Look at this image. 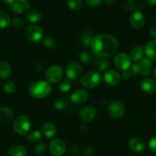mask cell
Returning <instances> with one entry per match:
<instances>
[{"instance_id": "obj_1", "label": "cell", "mask_w": 156, "mask_h": 156, "mask_svg": "<svg viewBox=\"0 0 156 156\" xmlns=\"http://www.w3.org/2000/svg\"><path fill=\"white\" fill-rule=\"evenodd\" d=\"M119 47L118 41L112 36L100 34L94 36L90 44L93 53L98 58H107L116 51Z\"/></svg>"}, {"instance_id": "obj_2", "label": "cell", "mask_w": 156, "mask_h": 156, "mask_svg": "<svg viewBox=\"0 0 156 156\" xmlns=\"http://www.w3.org/2000/svg\"><path fill=\"white\" fill-rule=\"evenodd\" d=\"M51 84L46 80L35 81L30 86L29 94L36 99H42L48 97L51 92Z\"/></svg>"}, {"instance_id": "obj_3", "label": "cell", "mask_w": 156, "mask_h": 156, "mask_svg": "<svg viewBox=\"0 0 156 156\" xmlns=\"http://www.w3.org/2000/svg\"><path fill=\"white\" fill-rule=\"evenodd\" d=\"M102 82V76L100 72L90 71L80 78V83L86 89L97 87Z\"/></svg>"}, {"instance_id": "obj_4", "label": "cell", "mask_w": 156, "mask_h": 156, "mask_svg": "<svg viewBox=\"0 0 156 156\" xmlns=\"http://www.w3.org/2000/svg\"><path fill=\"white\" fill-rule=\"evenodd\" d=\"M15 132L19 136H26L31 129V122L28 116L25 115H20L16 117L13 123Z\"/></svg>"}, {"instance_id": "obj_5", "label": "cell", "mask_w": 156, "mask_h": 156, "mask_svg": "<svg viewBox=\"0 0 156 156\" xmlns=\"http://www.w3.org/2000/svg\"><path fill=\"white\" fill-rule=\"evenodd\" d=\"M113 64L118 70H126L129 69L132 65V60L129 55L124 52H120L115 55L113 58Z\"/></svg>"}, {"instance_id": "obj_6", "label": "cell", "mask_w": 156, "mask_h": 156, "mask_svg": "<svg viewBox=\"0 0 156 156\" xmlns=\"http://www.w3.org/2000/svg\"><path fill=\"white\" fill-rule=\"evenodd\" d=\"M25 37L31 42H38L42 39L44 31L41 27L35 25H29L25 31Z\"/></svg>"}, {"instance_id": "obj_7", "label": "cell", "mask_w": 156, "mask_h": 156, "mask_svg": "<svg viewBox=\"0 0 156 156\" xmlns=\"http://www.w3.org/2000/svg\"><path fill=\"white\" fill-rule=\"evenodd\" d=\"M82 73H83V69L81 66L76 62L69 63L66 67V76L70 81L78 80L81 76Z\"/></svg>"}, {"instance_id": "obj_8", "label": "cell", "mask_w": 156, "mask_h": 156, "mask_svg": "<svg viewBox=\"0 0 156 156\" xmlns=\"http://www.w3.org/2000/svg\"><path fill=\"white\" fill-rule=\"evenodd\" d=\"M64 76V71L59 65H51L46 71V78L50 83H58Z\"/></svg>"}, {"instance_id": "obj_9", "label": "cell", "mask_w": 156, "mask_h": 156, "mask_svg": "<svg viewBox=\"0 0 156 156\" xmlns=\"http://www.w3.org/2000/svg\"><path fill=\"white\" fill-rule=\"evenodd\" d=\"M108 112L114 119H120L125 113V106L120 101L113 100L108 106Z\"/></svg>"}, {"instance_id": "obj_10", "label": "cell", "mask_w": 156, "mask_h": 156, "mask_svg": "<svg viewBox=\"0 0 156 156\" xmlns=\"http://www.w3.org/2000/svg\"><path fill=\"white\" fill-rule=\"evenodd\" d=\"M103 80L105 83L109 86H117L120 83L122 80V76L116 70H108L104 73Z\"/></svg>"}, {"instance_id": "obj_11", "label": "cell", "mask_w": 156, "mask_h": 156, "mask_svg": "<svg viewBox=\"0 0 156 156\" xmlns=\"http://www.w3.org/2000/svg\"><path fill=\"white\" fill-rule=\"evenodd\" d=\"M49 150L53 156H63L66 152V145L62 139H54L51 142Z\"/></svg>"}, {"instance_id": "obj_12", "label": "cell", "mask_w": 156, "mask_h": 156, "mask_svg": "<svg viewBox=\"0 0 156 156\" xmlns=\"http://www.w3.org/2000/svg\"><path fill=\"white\" fill-rule=\"evenodd\" d=\"M136 64L139 75L148 76L151 73V70H152V63L149 58H142Z\"/></svg>"}, {"instance_id": "obj_13", "label": "cell", "mask_w": 156, "mask_h": 156, "mask_svg": "<svg viewBox=\"0 0 156 156\" xmlns=\"http://www.w3.org/2000/svg\"><path fill=\"white\" fill-rule=\"evenodd\" d=\"M89 99V94L83 89H77L70 95V101L75 104H83Z\"/></svg>"}, {"instance_id": "obj_14", "label": "cell", "mask_w": 156, "mask_h": 156, "mask_svg": "<svg viewBox=\"0 0 156 156\" xmlns=\"http://www.w3.org/2000/svg\"><path fill=\"white\" fill-rule=\"evenodd\" d=\"M97 115V109L93 106H86L80 109L79 116L83 122H90Z\"/></svg>"}, {"instance_id": "obj_15", "label": "cell", "mask_w": 156, "mask_h": 156, "mask_svg": "<svg viewBox=\"0 0 156 156\" xmlns=\"http://www.w3.org/2000/svg\"><path fill=\"white\" fill-rule=\"evenodd\" d=\"M128 145L130 150L136 153L142 152L145 148V141L140 137H133L130 139Z\"/></svg>"}, {"instance_id": "obj_16", "label": "cell", "mask_w": 156, "mask_h": 156, "mask_svg": "<svg viewBox=\"0 0 156 156\" xmlns=\"http://www.w3.org/2000/svg\"><path fill=\"white\" fill-rule=\"evenodd\" d=\"M129 22L132 27L138 29V28H142L145 24V16L140 12H135L130 16Z\"/></svg>"}, {"instance_id": "obj_17", "label": "cell", "mask_w": 156, "mask_h": 156, "mask_svg": "<svg viewBox=\"0 0 156 156\" xmlns=\"http://www.w3.org/2000/svg\"><path fill=\"white\" fill-rule=\"evenodd\" d=\"M140 87L143 92L154 94L156 92V81L150 78H145L141 81Z\"/></svg>"}, {"instance_id": "obj_18", "label": "cell", "mask_w": 156, "mask_h": 156, "mask_svg": "<svg viewBox=\"0 0 156 156\" xmlns=\"http://www.w3.org/2000/svg\"><path fill=\"white\" fill-rule=\"evenodd\" d=\"M13 118V112L8 107L0 108V125L9 123Z\"/></svg>"}, {"instance_id": "obj_19", "label": "cell", "mask_w": 156, "mask_h": 156, "mask_svg": "<svg viewBox=\"0 0 156 156\" xmlns=\"http://www.w3.org/2000/svg\"><path fill=\"white\" fill-rule=\"evenodd\" d=\"M8 156H26L27 149L22 145H14L9 148L7 151Z\"/></svg>"}, {"instance_id": "obj_20", "label": "cell", "mask_w": 156, "mask_h": 156, "mask_svg": "<svg viewBox=\"0 0 156 156\" xmlns=\"http://www.w3.org/2000/svg\"><path fill=\"white\" fill-rule=\"evenodd\" d=\"M147 58L150 60L156 61V40L150 41L145 44L144 48Z\"/></svg>"}, {"instance_id": "obj_21", "label": "cell", "mask_w": 156, "mask_h": 156, "mask_svg": "<svg viewBox=\"0 0 156 156\" xmlns=\"http://www.w3.org/2000/svg\"><path fill=\"white\" fill-rule=\"evenodd\" d=\"M12 74V68L9 64L5 61H0V79H8Z\"/></svg>"}, {"instance_id": "obj_22", "label": "cell", "mask_w": 156, "mask_h": 156, "mask_svg": "<svg viewBox=\"0 0 156 156\" xmlns=\"http://www.w3.org/2000/svg\"><path fill=\"white\" fill-rule=\"evenodd\" d=\"M41 13L37 9H30L26 13V19L30 23H37L41 21Z\"/></svg>"}, {"instance_id": "obj_23", "label": "cell", "mask_w": 156, "mask_h": 156, "mask_svg": "<svg viewBox=\"0 0 156 156\" xmlns=\"http://www.w3.org/2000/svg\"><path fill=\"white\" fill-rule=\"evenodd\" d=\"M144 55V49L142 46H137V47L133 48L130 51L129 57L131 58L132 61L134 62H138L140 61L142 58H143Z\"/></svg>"}, {"instance_id": "obj_24", "label": "cell", "mask_w": 156, "mask_h": 156, "mask_svg": "<svg viewBox=\"0 0 156 156\" xmlns=\"http://www.w3.org/2000/svg\"><path fill=\"white\" fill-rule=\"evenodd\" d=\"M57 129L54 124L48 122L45 123L42 127V133L46 138H52L56 135Z\"/></svg>"}, {"instance_id": "obj_25", "label": "cell", "mask_w": 156, "mask_h": 156, "mask_svg": "<svg viewBox=\"0 0 156 156\" xmlns=\"http://www.w3.org/2000/svg\"><path fill=\"white\" fill-rule=\"evenodd\" d=\"M109 66V62L105 58H98L96 60V67L98 72H106L108 70Z\"/></svg>"}, {"instance_id": "obj_26", "label": "cell", "mask_w": 156, "mask_h": 156, "mask_svg": "<svg viewBox=\"0 0 156 156\" xmlns=\"http://www.w3.org/2000/svg\"><path fill=\"white\" fill-rule=\"evenodd\" d=\"M9 8L12 12L17 15L22 14L25 11L23 7V2L20 1V0H16L11 5H9Z\"/></svg>"}, {"instance_id": "obj_27", "label": "cell", "mask_w": 156, "mask_h": 156, "mask_svg": "<svg viewBox=\"0 0 156 156\" xmlns=\"http://www.w3.org/2000/svg\"><path fill=\"white\" fill-rule=\"evenodd\" d=\"M69 105L68 100L66 98H58L55 100L53 103V106L57 109V110H64L67 109Z\"/></svg>"}, {"instance_id": "obj_28", "label": "cell", "mask_w": 156, "mask_h": 156, "mask_svg": "<svg viewBox=\"0 0 156 156\" xmlns=\"http://www.w3.org/2000/svg\"><path fill=\"white\" fill-rule=\"evenodd\" d=\"M66 2L67 6L73 11H80L83 7L82 0H67Z\"/></svg>"}, {"instance_id": "obj_29", "label": "cell", "mask_w": 156, "mask_h": 156, "mask_svg": "<svg viewBox=\"0 0 156 156\" xmlns=\"http://www.w3.org/2000/svg\"><path fill=\"white\" fill-rule=\"evenodd\" d=\"M146 0H128V4L130 8L135 10H140L144 8Z\"/></svg>"}, {"instance_id": "obj_30", "label": "cell", "mask_w": 156, "mask_h": 156, "mask_svg": "<svg viewBox=\"0 0 156 156\" xmlns=\"http://www.w3.org/2000/svg\"><path fill=\"white\" fill-rule=\"evenodd\" d=\"M11 24V19L6 12H0V28H5Z\"/></svg>"}, {"instance_id": "obj_31", "label": "cell", "mask_w": 156, "mask_h": 156, "mask_svg": "<svg viewBox=\"0 0 156 156\" xmlns=\"http://www.w3.org/2000/svg\"><path fill=\"white\" fill-rule=\"evenodd\" d=\"M71 87V81L68 79H66V80L60 82L59 85H58V89L61 93H67L70 90Z\"/></svg>"}, {"instance_id": "obj_32", "label": "cell", "mask_w": 156, "mask_h": 156, "mask_svg": "<svg viewBox=\"0 0 156 156\" xmlns=\"http://www.w3.org/2000/svg\"><path fill=\"white\" fill-rule=\"evenodd\" d=\"M42 139V135L41 132L37 130H34V131L29 133L28 136V141L31 142H39Z\"/></svg>"}, {"instance_id": "obj_33", "label": "cell", "mask_w": 156, "mask_h": 156, "mask_svg": "<svg viewBox=\"0 0 156 156\" xmlns=\"http://www.w3.org/2000/svg\"><path fill=\"white\" fill-rule=\"evenodd\" d=\"M16 89H17V86L12 80H8L3 84V90L7 94H13V93L16 92Z\"/></svg>"}, {"instance_id": "obj_34", "label": "cell", "mask_w": 156, "mask_h": 156, "mask_svg": "<svg viewBox=\"0 0 156 156\" xmlns=\"http://www.w3.org/2000/svg\"><path fill=\"white\" fill-rule=\"evenodd\" d=\"M92 36L91 34L89 31H84L81 37V42L83 46H85L86 48H90V47L91 41H92Z\"/></svg>"}, {"instance_id": "obj_35", "label": "cell", "mask_w": 156, "mask_h": 156, "mask_svg": "<svg viewBox=\"0 0 156 156\" xmlns=\"http://www.w3.org/2000/svg\"><path fill=\"white\" fill-rule=\"evenodd\" d=\"M43 44H44V47L48 49H53L56 47V41L53 37H50V36H46L43 39Z\"/></svg>"}, {"instance_id": "obj_36", "label": "cell", "mask_w": 156, "mask_h": 156, "mask_svg": "<svg viewBox=\"0 0 156 156\" xmlns=\"http://www.w3.org/2000/svg\"><path fill=\"white\" fill-rule=\"evenodd\" d=\"M79 57H80V61L83 64H89L92 61V55H90V52L86 51H82L79 55Z\"/></svg>"}, {"instance_id": "obj_37", "label": "cell", "mask_w": 156, "mask_h": 156, "mask_svg": "<svg viewBox=\"0 0 156 156\" xmlns=\"http://www.w3.org/2000/svg\"><path fill=\"white\" fill-rule=\"evenodd\" d=\"M46 149H47V145L44 142H40V143L37 144L34 148V152L37 154H44L45 152Z\"/></svg>"}, {"instance_id": "obj_38", "label": "cell", "mask_w": 156, "mask_h": 156, "mask_svg": "<svg viewBox=\"0 0 156 156\" xmlns=\"http://www.w3.org/2000/svg\"><path fill=\"white\" fill-rule=\"evenodd\" d=\"M12 26L15 27V28H21L24 26L25 22H24L22 19H21V18L19 17H16L15 18L12 20Z\"/></svg>"}, {"instance_id": "obj_39", "label": "cell", "mask_w": 156, "mask_h": 156, "mask_svg": "<svg viewBox=\"0 0 156 156\" xmlns=\"http://www.w3.org/2000/svg\"><path fill=\"white\" fill-rule=\"evenodd\" d=\"M103 0H85L87 5L90 7L99 6L103 2Z\"/></svg>"}, {"instance_id": "obj_40", "label": "cell", "mask_w": 156, "mask_h": 156, "mask_svg": "<svg viewBox=\"0 0 156 156\" xmlns=\"http://www.w3.org/2000/svg\"><path fill=\"white\" fill-rule=\"evenodd\" d=\"M148 148L153 152H156V136L150 139L148 142Z\"/></svg>"}, {"instance_id": "obj_41", "label": "cell", "mask_w": 156, "mask_h": 156, "mask_svg": "<svg viewBox=\"0 0 156 156\" xmlns=\"http://www.w3.org/2000/svg\"><path fill=\"white\" fill-rule=\"evenodd\" d=\"M150 35L154 38H156V24H154L150 29Z\"/></svg>"}, {"instance_id": "obj_42", "label": "cell", "mask_w": 156, "mask_h": 156, "mask_svg": "<svg viewBox=\"0 0 156 156\" xmlns=\"http://www.w3.org/2000/svg\"><path fill=\"white\" fill-rule=\"evenodd\" d=\"M130 76H131V73H130L129 70H124V71H122V77L124 78V79H129V78L130 77Z\"/></svg>"}, {"instance_id": "obj_43", "label": "cell", "mask_w": 156, "mask_h": 156, "mask_svg": "<svg viewBox=\"0 0 156 156\" xmlns=\"http://www.w3.org/2000/svg\"><path fill=\"white\" fill-rule=\"evenodd\" d=\"M23 2L24 9L30 10V9H31V3H30L28 1H25V2Z\"/></svg>"}, {"instance_id": "obj_44", "label": "cell", "mask_w": 156, "mask_h": 156, "mask_svg": "<svg viewBox=\"0 0 156 156\" xmlns=\"http://www.w3.org/2000/svg\"><path fill=\"white\" fill-rule=\"evenodd\" d=\"M146 3L148 5H154L156 4V0H146Z\"/></svg>"}, {"instance_id": "obj_45", "label": "cell", "mask_w": 156, "mask_h": 156, "mask_svg": "<svg viewBox=\"0 0 156 156\" xmlns=\"http://www.w3.org/2000/svg\"><path fill=\"white\" fill-rule=\"evenodd\" d=\"M113 0H104V3L106 4V5H111L113 3Z\"/></svg>"}, {"instance_id": "obj_46", "label": "cell", "mask_w": 156, "mask_h": 156, "mask_svg": "<svg viewBox=\"0 0 156 156\" xmlns=\"http://www.w3.org/2000/svg\"><path fill=\"white\" fill-rule=\"evenodd\" d=\"M2 1L3 2H5V3L8 4V5H11V4L13 2H15L16 0H2Z\"/></svg>"}, {"instance_id": "obj_47", "label": "cell", "mask_w": 156, "mask_h": 156, "mask_svg": "<svg viewBox=\"0 0 156 156\" xmlns=\"http://www.w3.org/2000/svg\"><path fill=\"white\" fill-rule=\"evenodd\" d=\"M154 77L156 78V67H155V69H154Z\"/></svg>"}, {"instance_id": "obj_48", "label": "cell", "mask_w": 156, "mask_h": 156, "mask_svg": "<svg viewBox=\"0 0 156 156\" xmlns=\"http://www.w3.org/2000/svg\"><path fill=\"white\" fill-rule=\"evenodd\" d=\"M22 2H25V1H29V0H20Z\"/></svg>"}, {"instance_id": "obj_49", "label": "cell", "mask_w": 156, "mask_h": 156, "mask_svg": "<svg viewBox=\"0 0 156 156\" xmlns=\"http://www.w3.org/2000/svg\"><path fill=\"white\" fill-rule=\"evenodd\" d=\"M126 156H134V155H132V154H127V155Z\"/></svg>"}]
</instances>
